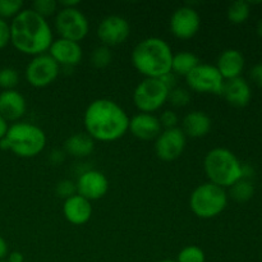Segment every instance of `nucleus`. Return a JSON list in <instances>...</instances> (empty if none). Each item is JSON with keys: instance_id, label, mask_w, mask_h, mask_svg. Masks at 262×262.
Segmentation results:
<instances>
[{"instance_id": "obj_16", "label": "nucleus", "mask_w": 262, "mask_h": 262, "mask_svg": "<svg viewBox=\"0 0 262 262\" xmlns=\"http://www.w3.org/2000/svg\"><path fill=\"white\" fill-rule=\"evenodd\" d=\"M128 130L141 141L156 140L163 130L159 117L155 114H146V113H138L129 118V127Z\"/></svg>"}, {"instance_id": "obj_37", "label": "nucleus", "mask_w": 262, "mask_h": 262, "mask_svg": "<svg viewBox=\"0 0 262 262\" xmlns=\"http://www.w3.org/2000/svg\"><path fill=\"white\" fill-rule=\"evenodd\" d=\"M64 151H59V150H54L50 155V160L53 161L54 164H60L63 163L64 160Z\"/></svg>"}, {"instance_id": "obj_40", "label": "nucleus", "mask_w": 262, "mask_h": 262, "mask_svg": "<svg viewBox=\"0 0 262 262\" xmlns=\"http://www.w3.org/2000/svg\"><path fill=\"white\" fill-rule=\"evenodd\" d=\"M8 129H9V124H8L7 120L0 115V140H3V138L5 137Z\"/></svg>"}, {"instance_id": "obj_9", "label": "nucleus", "mask_w": 262, "mask_h": 262, "mask_svg": "<svg viewBox=\"0 0 262 262\" xmlns=\"http://www.w3.org/2000/svg\"><path fill=\"white\" fill-rule=\"evenodd\" d=\"M186 82L189 91L199 92V94L222 95L225 81L216 67L212 64L200 63L186 77Z\"/></svg>"}, {"instance_id": "obj_11", "label": "nucleus", "mask_w": 262, "mask_h": 262, "mask_svg": "<svg viewBox=\"0 0 262 262\" xmlns=\"http://www.w3.org/2000/svg\"><path fill=\"white\" fill-rule=\"evenodd\" d=\"M201 27V17L189 5H182L177 8L170 17L169 28L174 37L179 40H189L194 37Z\"/></svg>"}, {"instance_id": "obj_24", "label": "nucleus", "mask_w": 262, "mask_h": 262, "mask_svg": "<svg viewBox=\"0 0 262 262\" xmlns=\"http://www.w3.org/2000/svg\"><path fill=\"white\" fill-rule=\"evenodd\" d=\"M229 194L235 202H243L250 201L251 199L255 194V186H253L252 181H248V179H239L238 182H235L232 187H229Z\"/></svg>"}, {"instance_id": "obj_10", "label": "nucleus", "mask_w": 262, "mask_h": 262, "mask_svg": "<svg viewBox=\"0 0 262 262\" xmlns=\"http://www.w3.org/2000/svg\"><path fill=\"white\" fill-rule=\"evenodd\" d=\"M59 73H60V67L48 53L33 56L25 71L26 79L35 89L50 86L58 78Z\"/></svg>"}, {"instance_id": "obj_43", "label": "nucleus", "mask_w": 262, "mask_h": 262, "mask_svg": "<svg viewBox=\"0 0 262 262\" xmlns=\"http://www.w3.org/2000/svg\"><path fill=\"white\" fill-rule=\"evenodd\" d=\"M0 262H7V261H5V260H3V261H0Z\"/></svg>"}, {"instance_id": "obj_35", "label": "nucleus", "mask_w": 262, "mask_h": 262, "mask_svg": "<svg viewBox=\"0 0 262 262\" xmlns=\"http://www.w3.org/2000/svg\"><path fill=\"white\" fill-rule=\"evenodd\" d=\"M251 78L255 82L257 86L262 87V64H256L252 69H251Z\"/></svg>"}, {"instance_id": "obj_31", "label": "nucleus", "mask_w": 262, "mask_h": 262, "mask_svg": "<svg viewBox=\"0 0 262 262\" xmlns=\"http://www.w3.org/2000/svg\"><path fill=\"white\" fill-rule=\"evenodd\" d=\"M19 83V74L17 69L5 67L0 69V87L5 90H15L17 84Z\"/></svg>"}, {"instance_id": "obj_5", "label": "nucleus", "mask_w": 262, "mask_h": 262, "mask_svg": "<svg viewBox=\"0 0 262 262\" xmlns=\"http://www.w3.org/2000/svg\"><path fill=\"white\" fill-rule=\"evenodd\" d=\"M242 165L237 155L225 147L212 148L204 159V170L209 182L222 188H229L242 179Z\"/></svg>"}, {"instance_id": "obj_19", "label": "nucleus", "mask_w": 262, "mask_h": 262, "mask_svg": "<svg viewBox=\"0 0 262 262\" xmlns=\"http://www.w3.org/2000/svg\"><path fill=\"white\" fill-rule=\"evenodd\" d=\"M222 96L232 106L245 107L250 104L252 91H251L248 82L242 77H238V78L224 82Z\"/></svg>"}, {"instance_id": "obj_28", "label": "nucleus", "mask_w": 262, "mask_h": 262, "mask_svg": "<svg viewBox=\"0 0 262 262\" xmlns=\"http://www.w3.org/2000/svg\"><path fill=\"white\" fill-rule=\"evenodd\" d=\"M192 95L191 91L188 89H184V87L176 86L174 89H171L169 91L168 101L173 105L174 107H183L191 102Z\"/></svg>"}, {"instance_id": "obj_33", "label": "nucleus", "mask_w": 262, "mask_h": 262, "mask_svg": "<svg viewBox=\"0 0 262 262\" xmlns=\"http://www.w3.org/2000/svg\"><path fill=\"white\" fill-rule=\"evenodd\" d=\"M56 193H58V196L63 197L64 200H67L68 197L73 196V194L77 193L76 183H73L72 181H68V179L59 182L58 186H56Z\"/></svg>"}, {"instance_id": "obj_39", "label": "nucleus", "mask_w": 262, "mask_h": 262, "mask_svg": "<svg viewBox=\"0 0 262 262\" xmlns=\"http://www.w3.org/2000/svg\"><path fill=\"white\" fill-rule=\"evenodd\" d=\"M81 4L79 0H64V2H59V8H78Z\"/></svg>"}, {"instance_id": "obj_22", "label": "nucleus", "mask_w": 262, "mask_h": 262, "mask_svg": "<svg viewBox=\"0 0 262 262\" xmlns=\"http://www.w3.org/2000/svg\"><path fill=\"white\" fill-rule=\"evenodd\" d=\"M95 150V141L84 133H74L64 141V152L73 158H87Z\"/></svg>"}, {"instance_id": "obj_32", "label": "nucleus", "mask_w": 262, "mask_h": 262, "mask_svg": "<svg viewBox=\"0 0 262 262\" xmlns=\"http://www.w3.org/2000/svg\"><path fill=\"white\" fill-rule=\"evenodd\" d=\"M160 120V124L163 127V129H169V128H176L178 125V115L177 113H174L173 110H165L160 114L159 117Z\"/></svg>"}, {"instance_id": "obj_38", "label": "nucleus", "mask_w": 262, "mask_h": 262, "mask_svg": "<svg viewBox=\"0 0 262 262\" xmlns=\"http://www.w3.org/2000/svg\"><path fill=\"white\" fill-rule=\"evenodd\" d=\"M7 262H25V256L22 255L20 252H18V251H14V252H10L9 255H8Z\"/></svg>"}, {"instance_id": "obj_2", "label": "nucleus", "mask_w": 262, "mask_h": 262, "mask_svg": "<svg viewBox=\"0 0 262 262\" xmlns=\"http://www.w3.org/2000/svg\"><path fill=\"white\" fill-rule=\"evenodd\" d=\"M54 41L48 19L32 9H23L10 22V43L19 53L37 56L46 54Z\"/></svg>"}, {"instance_id": "obj_42", "label": "nucleus", "mask_w": 262, "mask_h": 262, "mask_svg": "<svg viewBox=\"0 0 262 262\" xmlns=\"http://www.w3.org/2000/svg\"><path fill=\"white\" fill-rule=\"evenodd\" d=\"M158 262H177L176 260H161V261H158Z\"/></svg>"}, {"instance_id": "obj_7", "label": "nucleus", "mask_w": 262, "mask_h": 262, "mask_svg": "<svg viewBox=\"0 0 262 262\" xmlns=\"http://www.w3.org/2000/svg\"><path fill=\"white\" fill-rule=\"evenodd\" d=\"M169 91L161 79L145 78L133 91V102L140 113L154 114L168 102Z\"/></svg>"}, {"instance_id": "obj_3", "label": "nucleus", "mask_w": 262, "mask_h": 262, "mask_svg": "<svg viewBox=\"0 0 262 262\" xmlns=\"http://www.w3.org/2000/svg\"><path fill=\"white\" fill-rule=\"evenodd\" d=\"M173 50L160 37H147L135 46L130 55L133 67L145 78H163L171 72Z\"/></svg>"}, {"instance_id": "obj_13", "label": "nucleus", "mask_w": 262, "mask_h": 262, "mask_svg": "<svg viewBox=\"0 0 262 262\" xmlns=\"http://www.w3.org/2000/svg\"><path fill=\"white\" fill-rule=\"evenodd\" d=\"M187 137L179 127L163 129L155 140V154L160 160H177L184 152Z\"/></svg>"}, {"instance_id": "obj_25", "label": "nucleus", "mask_w": 262, "mask_h": 262, "mask_svg": "<svg viewBox=\"0 0 262 262\" xmlns=\"http://www.w3.org/2000/svg\"><path fill=\"white\" fill-rule=\"evenodd\" d=\"M251 14V7L250 3L243 2V0H237L233 2L232 4L228 7L227 15L228 19L234 25H242L246 20L250 18Z\"/></svg>"}, {"instance_id": "obj_36", "label": "nucleus", "mask_w": 262, "mask_h": 262, "mask_svg": "<svg viewBox=\"0 0 262 262\" xmlns=\"http://www.w3.org/2000/svg\"><path fill=\"white\" fill-rule=\"evenodd\" d=\"M9 255V250H8V243L7 241L3 237H0V261L5 260Z\"/></svg>"}, {"instance_id": "obj_18", "label": "nucleus", "mask_w": 262, "mask_h": 262, "mask_svg": "<svg viewBox=\"0 0 262 262\" xmlns=\"http://www.w3.org/2000/svg\"><path fill=\"white\" fill-rule=\"evenodd\" d=\"M27 110L25 96L17 90H5L0 92V115L7 122L17 123Z\"/></svg>"}, {"instance_id": "obj_21", "label": "nucleus", "mask_w": 262, "mask_h": 262, "mask_svg": "<svg viewBox=\"0 0 262 262\" xmlns=\"http://www.w3.org/2000/svg\"><path fill=\"white\" fill-rule=\"evenodd\" d=\"M211 127V118L206 113L196 110V112H191L184 115L181 129L186 135V137L202 138L209 135Z\"/></svg>"}, {"instance_id": "obj_41", "label": "nucleus", "mask_w": 262, "mask_h": 262, "mask_svg": "<svg viewBox=\"0 0 262 262\" xmlns=\"http://www.w3.org/2000/svg\"><path fill=\"white\" fill-rule=\"evenodd\" d=\"M256 31H257V35L260 36V37L262 38V18H261L260 20H258L257 28H256Z\"/></svg>"}, {"instance_id": "obj_20", "label": "nucleus", "mask_w": 262, "mask_h": 262, "mask_svg": "<svg viewBox=\"0 0 262 262\" xmlns=\"http://www.w3.org/2000/svg\"><path fill=\"white\" fill-rule=\"evenodd\" d=\"M245 56L237 49H227L223 51L217 58L216 69L224 81H229V79H234L241 77L243 69H245Z\"/></svg>"}, {"instance_id": "obj_27", "label": "nucleus", "mask_w": 262, "mask_h": 262, "mask_svg": "<svg viewBox=\"0 0 262 262\" xmlns=\"http://www.w3.org/2000/svg\"><path fill=\"white\" fill-rule=\"evenodd\" d=\"M177 262H205L206 255L204 250L199 246H187L179 251L177 256Z\"/></svg>"}, {"instance_id": "obj_26", "label": "nucleus", "mask_w": 262, "mask_h": 262, "mask_svg": "<svg viewBox=\"0 0 262 262\" xmlns=\"http://www.w3.org/2000/svg\"><path fill=\"white\" fill-rule=\"evenodd\" d=\"M113 60V54L110 48L104 45L96 46L92 50L91 56H90V61H91L92 67L96 69H104L110 66Z\"/></svg>"}, {"instance_id": "obj_29", "label": "nucleus", "mask_w": 262, "mask_h": 262, "mask_svg": "<svg viewBox=\"0 0 262 262\" xmlns=\"http://www.w3.org/2000/svg\"><path fill=\"white\" fill-rule=\"evenodd\" d=\"M23 10L22 0H0V18L4 20L14 18Z\"/></svg>"}, {"instance_id": "obj_12", "label": "nucleus", "mask_w": 262, "mask_h": 262, "mask_svg": "<svg viewBox=\"0 0 262 262\" xmlns=\"http://www.w3.org/2000/svg\"><path fill=\"white\" fill-rule=\"evenodd\" d=\"M97 37L102 45L112 48L124 43L130 35V25L122 15H107L97 26Z\"/></svg>"}, {"instance_id": "obj_14", "label": "nucleus", "mask_w": 262, "mask_h": 262, "mask_svg": "<svg viewBox=\"0 0 262 262\" xmlns=\"http://www.w3.org/2000/svg\"><path fill=\"white\" fill-rule=\"evenodd\" d=\"M77 193L89 201L102 199L109 191V179L99 170H87L79 176L76 183Z\"/></svg>"}, {"instance_id": "obj_15", "label": "nucleus", "mask_w": 262, "mask_h": 262, "mask_svg": "<svg viewBox=\"0 0 262 262\" xmlns=\"http://www.w3.org/2000/svg\"><path fill=\"white\" fill-rule=\"evenodd\" d=\"M48 54L59 67H76L83 58V50L79 42L60 37L53 41Z\"/></svg>"}, {"instance_id": "obj_34", "label": "nucleus", "mask_w": 262, "mask_h": 262, "mask_svg": "<svg viewBox=\"0 0 262 262\" xmlns=\"http://www.w3.org/2000/svg\"><path fill=\"white\" fill-rule=\"evenodd\" d=\"M10 43V23L0 18V49Z\"/></svg>"}, {"instance_id": "obj_6", "label": "nucleus", "mask_w": 262, "mask_h": 262, "mask_svg": "<svg viewBox=\"0 0 262 262\" xmlns=\"http://www.w3.org/2000/svg\"><path fill=\"white\" fill-rule=\"evenodd\" d=\"M228 193L225 188L206 182L193 189L189 196V207L200 219L216 217L227 209Z\"/></svg>"}, {"instance_id": "obj_1", "label": "nucleus", "mask_w": 262, "mask_h": 262, "mask_svg": "<svg viewBox=\"0 0 262 262\" xmlns=\"http://www.w3.org/2000/svg\"><path fill=\"white\" fill-rule=\"evenodd\" d=\"M83 125L94 141L114 142L128 132L129 117L118 102L110 99H96L84 110Z\"/></svg>"}, {"instance_id": "obj_17", "label": "nucleus", "mask_w": 262, "mask_h": 262, "mask_svg": "<svg viewBox=\"0 0 262 262\" xmlns=\"http://www.w3.org/2000/svg\"><path fill=\"white\" fill-rule=\"evenodd\" d=\"M92 205L91 201L84 197L79 196L78 193L68 197L64 200L63 204V215L68 223L73 225H83L91 219L92 216Z\"/></svg>"}, {"instance_id": "obj_8", "label": "nucleus", "mask_w": 262, "mask_h": 262, "mask_svg": "<svg viewBox=\"0 0 262 262\" xmlns=\"http://www.w3.org/2000/svg\"><path fill=\"white\" fill-rule=\"evenodd\" d=\"M59 37L79 42L90 32V22L78 8H60L54 19Z\"/></svg>"}, {"instance_id": "obj_23", "label": "nucleus", "mask_w": 262, "mask_h": 262, "mask_svg": "<svg viewBox=\"0 0 262 262\" xmlns=\"http://www.w3.org/2000/svg\"><path fill=\"white\" fill-rule=\"evenodd\" d=\"M199 64L200 59L197 58L196 54L191 53V51H181V53H177L173 55L171 73L186 78Z\"/></svg>"}, {"instance_id": "obj_30", "label": "nucleus", "mask_w": 262, "mask_h": 262, "mask_svg": "<svg viewBox=\"0 0 262 262\" xmlns=\"http://www.w3.org/2000/svg\"><path fill=\"white\" fill-rule=\"evenodd\" d=\"M58 2H55V0H35L32 3L31 9L46 19L48 17H51V15L58 13Z\"/></svg>"}, {"instance_id": "obj_4", "label": "nucleus", "mask_w": 262, "mask_h": 262, "mask_svg": "<svg viewBox=\"0 0 262 262\" xmlns=\"http://www.w3.org/2000/svg\"><path fill=\"white\" fill-rule=\"evenodd\" d=\"M45 132L38 125L27 122H17L9 125L7 135L0 140V148L12 151L18 158L31 159L37 156L46 147Z\"/></svg>"}]
</instances>
